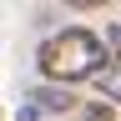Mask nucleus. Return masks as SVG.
<instances>
[{
    "instance_id": "1",
    "label": "nucleus",
    "mask_w": 121,
    "mask_h": 121,
    "mask_svg": "<svg viewBox=\"0 0 121 121\" xmlns=\"http://www.w3.org/2000/svg\"><path fill=\"white\" fill-rule=\"evenodd\" d=\"M101 60H106V40L96 35V30H81V25L56 30V35L35 51L40 76H45V81H60V86L91 81V76L101 71Z\"/></svg>"
},
{
    "instance_id": "2",
    "label": "nucleus",
    "mask_w": 121,
    "mask_h": 121,
    "mask_svg": "<svg viewBox=\"0 0 121 121\" xmlns=\"http://www.w3.org/2000/svg\"><path fill=\"white\" fill-rule=\"evenodd\" d=\"M106 45H111V56L101 60V71L91 76V81L101 86V96H106V101H116V106H121V25L106 35Z\"/></svg>"
},
{
    "instance_id": "3",
    "label": "nucleus",
    "mask_w": 121,
    "mask_h": 121,
    "mask_svg": "<svg viewBox=\"0 0 121 121\" xmlns=\"http://www.w3.org/2000/svg\"><path fill=\"white\" fill-rule=\"evenodd\" d=\"M30 101L45 106V111H71V96H66V91H35Z\"/></svg>"
},
{
    "instance_id": "4",
    "label": "nucleus",
    "mask_w": 121,
    "mask_h": 121,
    "mask_svg": "<svg viewBox=\"0 0 121 121\" xmlns=\"http://www.w3.org/2000/svg\"><path fill=\"white\" fill-rule=\"evenodd\" d=\"M71 10H96V5H106V0H66Z\"/></svg>"
}]
</instances>
